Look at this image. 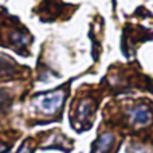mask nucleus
Masks as SVG:
<instances>
[{"mask_svg": "<svg viewBox=\"0 0 153 153\" xmlns=\"http://www.w3.org/2000/svg\"><path fill=\"white\" fill-rule=\"evenodd\" d=\"M126 117L133 128H148L153 122V109L146 103H137L128 109Z\"/></svg>", "mask_w": 153, "mask_h": 153, "instance_id": "obj_1", "label": "nucleus"}, {"mask_svg": "<svg viewBox=\"0 0 153 153\" xmlns=\"http://www.w3.org/2000/svg\"><path fill=\"white\" fill-rule=\"evenodd\" d=\"M63 101H65V91L63 90H55V91L46 93V94L38 97L35 100V105L43 114L51 116V114H55L56 111H59Z\"/></svg>", "mask_w": 153, "mask_h": 153, "instance_id": "obj_2", "label": "nucleus"}, {"mask_svg": "<svg viewBox=\"0 0 153 153\" xmlns=\"http://www.w3.org/2000/svg\"><path fill=\"white\" fill-rule=\"evenodd\" d=\"M116 143V137L113 133L105 132L97 138L94 144H93L91 153H110L111 149Z\"/></svg>", "mask_w": 153, "mask_h": 153, "instance_id": "obj_3", "label": "nucleus"}, {"mask_svg": "<svg viewBox=\"0 0 153 153\" xmlns=\"http://www.w3.org/2000/svg\"><path fill=\"white\" fill-rule=\"evenodd\" d=\"M93 111H94L93 102L90 100H83L76 109V117H78L79 121H86L87 118H90Z\"/></svg>", "mask_w": 153, "mask_h": 153, "instance_id": "obj_4", "label": "nucleus"}, {"mask_svg": "<svg viewBox=\"0 0 153 153\" xmlns=\"http://www.w3.org/2000/svg\"><path fill=\"white\" fill-rule=\"evenodd\" d=\"M18 153H32V148H31L28 141H26V143L20 146V149L18 151Z\"/></svg>", "mask_w": 153, "mask_h": 153, "instance_id": "obj_5", "label": "nucleus"}, {"mask_svg": "<svg viewBox=\"0 0 153 153\" xmlns=\"http://www.w3.org/2000/svg\"><path fill=\"white\" fill-rule=\"evenodd\" d=\"M8 151V146L5 144H0V153H5Z\"/></svg>", "mask_w": 153, "mask_h": 153, "instance_id": "obj_6", "label": "nucleus"}]
</instances>
